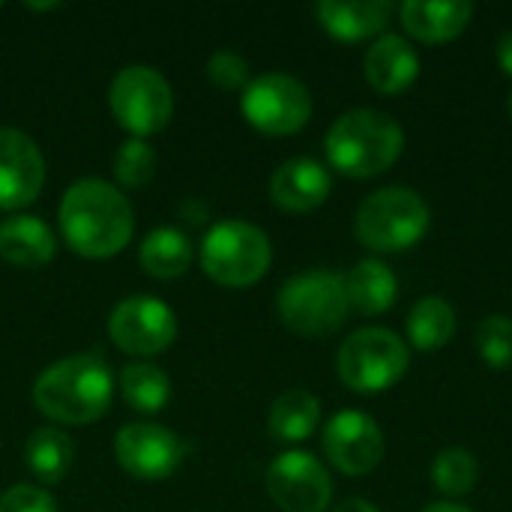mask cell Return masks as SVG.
<instances>
[{"instance_id": "6da1fadb", "label": "cell", "mask_w": 512, "mask_h": 512, "mask_svg": "<svg viewBox=\"0 0 512 512\" xmlns=\"http://www.w3.org/2000/svg\"><path fill=\"white\" fill-rule=\"evenodd\" d=\"M60 231L72 252L84 258H111L132 240V204L105 180H78L60 201Z\"/></svg>"}, {"instance_id": "7a4b0ae2", "label": "cell", "mask_w": 512, "mask_h": 512, "mask_svg": "<svg viewBox=\"0 0 512 512\" xmlns=\"http://www.w3.org/2000/svg\"><path fill=\"white\" fill-rule=\"evenodd\" d=\"M114 399V375L99 354H72L48 366L33 384L36 408L66 426L99 420Z\"/></svg>"}, {"instance_id": "3957f363", "label": "cell", "mask_w": 512, "mask_h": 512, "mask_svg": "<svg viewBox=\"0 0 512 512\" xmlns=\"http://www.w3.org/2000/svg\"><path fill=\"white\" fill-rule=\"evenodd\" d=\"M324 147L339 174L369 180L396 165L405 147V132L387 111L354 108L330 126Z\"/></svg>"}, {"instance_id": "277c9868", "label": "cell", "mask_w": 512, "mask_h": 512, "mask_svg": "<svg viewBox=\"0 0 512 512\" xmlns=\"http://www.w3.org/2000/svg\"><path fill=\"white\" fill-rule=\"evenodd\" d=\"M282 324L306 339H321L336 333L348 318L345 276L330 270H309L291 276L276 300Z\"/></svg>"}, {"instance_id": "5b68a950", "label": "cell", "mask_w": 512, "mask_h": 512, "mask_svg": "<svg viewBox=\"0 0 512 512\" xmlns=\"http://www.w3.org/2000/svg\"><path fill=\"white\" fill-rule=\"evenodd\" d=\"M429 204L408 186L372 192L357 210V240L375 252H405L429 231Z\"/></svg>"}, {"instance_id": "8992f818", "label": "cell", "mask_w": 512, "mask_h": 512, "mask_svg": "<svg viewBox=\"0 0 512 512\" xmlns=\"http://www.w3.org/2000/svg\"><path fill=\"white\" fill-rule=\"evenodd\" d=\"M270 240L258 225L228 219L207 231L201 243L204 273L225 288H249L270 270Z\"/></svg>"}, {"instance_id": "52a82bcc", "label": "cell", "mask_w": 512, "mask_h": 512, "mask_svg": "<svg viewBox=\"0 0 512 512\" xmlns=\"http://www.w3.org/2000/svg\"><path fill=\"white\" fill-rule=\"evenodd\" d=\"M408 345L387 327H363L351 333L339 348V378L348 390L372 396L402 381L408 372Z\"/></svg>"}, {"instance_id": "ba28073f", "label": "cell", "mask_w": 512, "mask_h": 512, "mask_svg": "<svg viewBox=\"0 0 512 512\" xmlns=\"http://www.w3.org/2000/svg\"><path fill=\"white\" fill-rule=\"evenodd\" d=\"M108 99L114 120L138 138L162 132L174 114L171 84L153 66L120 69L111 81Z\"/></svg>"}, {"instance_id": "9c48e42d", "label": "cell", "mask_w": 512, "mask_h": 512, "mask_svg": "<svg viewBox=\"0 0 512 512\" xmlns=\"http://www.w3.org/2000/svg\"><path fill=\"white\" fill-rule=\"evenodd\" d=\"M243 117L264 135H294L312 117V96L303 81L285 72H267L246 84Z\"/></svg>"}, {"instance_id": "30bf717a", "label": "cell", "mask_w": 512, "mask_h": 512, "mask_svg": "<svg viewBox=\"0 0 512 512\" xmlns=\"http://www.w3.org/2000/svg\"><path fill=\"white\" fill-rule=\"evenodd\" d=\"M267 492L282 512H324L333 498V480L312 453L288 450L270 462Z\"/></svg>"}, {"instance_id": "8fae6325", "label": "cell", "mask_w": 512, "mask_h": 512, "mask_svg": "<svg viewBox=\"0 0 512 512\" xmlns=\"http://www.w3.org/2000/svg\"><path fill=\"white\" fill-rule=\"evenodd\" d=\"M108 333L120 351L153 357L177 339V318L171 306L156 297H126L114 306Z\"/></svg>"}, {"instance_id": "7c38bea8", "label": "cell", "mask_w": 512, "mask_h": 512, "mask_svg": "<svg viewBox=\"0 0 512 512\" xmlns=\"http://www.w3.org/2000/svg\"><path fill=\"white\" fill-rule=\"evenodd\" d=\"M114 456H117V465L135 480L159 483V480H168L180 468L186 456V444L165 426L129 423L114 438Z\"/></svg>"}, {"instance_id": "4fadbf2b", "label": "cell", "mask_w": 512, "mask_h": 512, "mask_svg": "<svg viewBox=\"0 0 512 512\" xmlns=\"http://www.w3.org/2000/svg\"><path fill=\"white\" fill-rule=\"evenodd\" d=\"M324 456L348 477H363L375 471L384 459L381 426L360 411H339L324 426Z\"/></svg>"}, {"instance_id": "5bb4252c", "label": "cell", "mask_w": 512, "mask_h": 512, "mask_svg": "<svg viewBox=\"0 0 512 512\" xmlns=\"http://www.w3.org/2000/svg\"><path fill=\"white\" fill-rule=\"evenodd\" d=\"M45 183V159L30 135L0 129V210L33 204Z\"/></svg>"}, {"instance_id": "9a60e30c", "label": "cell", "mask_w": 512, "mask_h": 512, "mask_svg": "<svg viewBox=\"0 0 512 512\" xmlns=\"http://www.w3.org/2000/svg\"><path fill=\"white\" fill-rule=\"evenodd\" d=\"M330 195V171L309 156L282 162L270 177V198L288 213L318 210Z\"/></svg>"}, {"instance_id": "2e32d148", "label": "cell", "mask_w": 512, "mask_h": 512, "mask_svg": "<svg viewBox=\"0 0 512 512\" xmlns=\"http://www.w3.org/2000/svg\"><path fill=\"white\" fill-rule=\"evenodd\" d=\"M363 72H366V81L378 93L396 96V93L408 90L417 81V75H420V57H417V51L411 48V42L405 36L384 33L366 51Z\"/></svg>"}, {"instance_id": "e0dca14e", "label": "cell", "mask_w": 512, "mask_h": 512, "mask_svg": "<svg viewBox=\"0 0 512 512\" xmlns=\"http://www.w3.org/2000/svg\"><path fill=\"white\" fill-rule=\"evenodd\" d=\"M405 30L420 42H450L456 39L474 18V3L468 0H408L399 9Z\"/></svg>"}, {"instance_id": "ac0fdd59", "label": "cell", "mask_w": 512, "mask_h": 512, "mask_svg": "<svg viewBox=\"0 0 512 512\" xmlns=\"http://www.w3.org/2000/svg\"><path fill=\"white\" fill-rule=\"evenodd\" d=\"M321 27L345 42L369 39L381 33L393 15V3L387 0H321L315 6Z\"/></svg>"}, {"instance_id": "d6986e66", "label": "cell", "mask_w": 512, "mask_h": 512, "mask_svg": "<svg viewBox=\"0 0 512 512\" xmlns=\"http://www.w3.org/2000/svg\"><path fill=\"white\" fill-rule=\"evenodd\" d=\"M345 294L357 315H384L399 297V279L384 261L363 258L345 276Z\"/></svg>"}, {"instance_id": "ffe728a7", "label": "cell", "mask_w": 512, "mask_h": 512, "mask_svg": "<svg viewBox=\"0 0 512 512\" xmlns=\"http://www.w3.org/2000/svg\"><path fill=\"white\" fill-rule=\"evenodd\" d=\"M51 228L36 216H9L0 222V258L15 267H42L54 258Z\"/></svg>"}, {"instance_id": "44dd1931", "label": "cell", "mask_w": 512, "mask_h": 512, "mask_svg": "<svg viewBox=\"0 0 512 512\" xmlns=\"http://www.w3.org/2000/svg\"><path fill=\"white\" fill-rule=\"evenodd\" d=\"M318 420H321V402L309 390H288L273 402L267 426L276 441L300 444L318 429Z\"/></svg>"}, {"instance_id": "7402d4cb", "label": "cell", "mask_w": 512, "mask_h": 512, "mask_svg": "<svg viewBox=\"0 0 512 512\" xmlns=\"http://www.w3.org/2000/svg\"><path fill=\"white\" fill-rule=\"evenodd\" d=\"M72 459H75V444L60 429H51V426L36 429L24 441V462L30 474L42 483H60L69 474Z\"/></svg>"}, {"instance_id": "603a6c76", "label": "cell", "mask_w": 512, "mask_h": 512, "mask_svg": "<svg viewBox=\"0 0 512 512\" xmlns=\"http://www.w3.org/2000/svg\"><path fill=\"white\" fill-rule=\"evenodd\" d=\"M141 267L156 279H177L192 264V243L177 228H156L141 243Z\"/></svg>"}, {"instance_id": "cb8c5ba5", "label": "cell", "mask_w": 512, "mask_h": 512, "mask_svg": "<svg viewBox=\"0 0 512 512\" xmlns=\"http://www.w3.org/2000/svg\"><path fill=\"white\" fill-rule=\"evenodd\" d=\"M456 336V309L444 297H423L408 315V339L420 351H438Z\"/></svg>"}, {"instance_id": "d4e9b609", "label": "cell", "mask_w": 512, "mask_h": 512, "mask_svg": "<svg viewBox=\"0 0 512 512\" xmlns=\"http://www.w3.org/2000/svg\"><path fill=\"white\" fill-rule=\"evenodd\" d=\"M120 390L126 405L141 414H156L171 399V381L153 363H129L120 372Z\"/></svg>"}, {"instance_id": "484cf974", "label": "cell", "mask_w": 512, "mask_h": 512, "mask_svg": "<svg viewBox=\"0 0 512 512\" xmlns=\"http://www.w3.org/2000/svg\"><path fill=\"white\" fill-rule=\"evenodd\" d=\"M477 480H480V465L471 450L447 447L438 453V459L432 465V483L438 492H444L447 498H462V495L474 492Z\"/></svg>"}, {"instance_id": "4316f807", "label": "cell", "mask_w": 512, "mask_h": 512, "mask_svg": "<svg viewBox=\"0 0 512 512\" xmlns=\"http://www.w3.org/2000/svg\"><path fill=\"white\" fill-rule=\"evenodd\" d=\"M477 354L492 369H507L512 363V318L507 315H489L474 330Z\"/></svg>"}, {"instance_id": "83f0119b", "label": "cell", "mask_w": 512, "mask_h": 512, "mask_svg": "<svg viewBox=\"0 0 512 512\" xmlns=\"http://www.w3.org/2000/svg\"><path fill=\"white\" fill-rule=\"evenodd\" d=\"M153 174H156V150L144 138H132V141H126L117 150V156H114V177L126 189H138V186L150 183Z\"/></svg>"}, {"instance_id": "f1b7e54d", "label": "cell", "mask_w": 512, "mask_h": 512, "mask_svg": "<svg viewBox=\"0 0 512 512\" xmlns=\"http://www.w3.org/2000/svg\"><path fill=\"white\" fill-rule=\"evenodd\" d=\"M207 78L222 90H237L249 78V63L237 51H216L207 60Z\"/></svg>"}, {"instance_id": "f546056e", "label": "cell", "mask_w": 512, "mask_h": 512, "mask_svg": "<svg viewBox=\"0 0 512 512\" xmlns=\"http://www.w3.org/2000/svg\"><path fill=\"white\" fill-rule=\"evenodd\" d=\"M0 512H57L54 498L36 486H12L0 495Z\"/></svg>"}, {"instance_id": "4dcf8cb0", "label": "cell", "mask_w": 512, "mask_h": 512, "mask_svg": "<svg viewBox=\"0 0 512 512\" xmlns=\"http://www.w3.org/2000/svg\"><path fill=\"white\" fill-rule=\"evenodd\" d=\"M495 57H498V63H501V69L507 72L512 78V30H504L501 36H498V45H495Z\"/></svg>"}, {"instance_id": "1f68e13d", "label": "cell", "mask_w": 512, "mask_h": 512, "mask_svg": "<svg viewBox=\"0 0 512 512\" xmlns=\"http://www.w3.org/2000/svg\"><path fill=\"white\" fill-rule=\"evenodd\" d=\"M180 216H183L186 222L198 225V222H204V219H207V207H204V201L192 198V201H183V204H180Z\"/></svg>"}, {"instance_id": "d6a6232c", "label": "cell", "mask_w": 512, "mask_h": 512, "mask_svg": "<svg viewBox=\"0 0 512 512\" xmlns=\"http://www.w3.org/2000/svg\"><path fill=\"white\" fill-rule=\"evenodd\" d=\"M333 512H378L369 501H363V498H345L342 504H336Z\"/></svg>"}, {"instance_id": "836d02e7", "label": "cell", "mask_w": 512, "mask_h": 512, "mask_svg": "<svg viewBox=\"0 0 512 512\" xmlns=\"http://www.w3.org/2000/svg\"><path fill=\"white\" fill-rule=\"evenodd\" d=\"M423 512H471L462 504H453V501H438V504H429Z\"/></svg>"}, {"instance_id": "e575fe53", "label": "cell", "mask_w": 512, "mask_h": 512, "mask_svg": "<svg viewBox=\"0 0 512 512\" xmlns=\"http://www.w3.org/2000/svg\"><path fill=\"white\" fill-rule=\"evenodd\" d=\"M510 117H512V93H510Z\"/></svg>"}]
</instances>
